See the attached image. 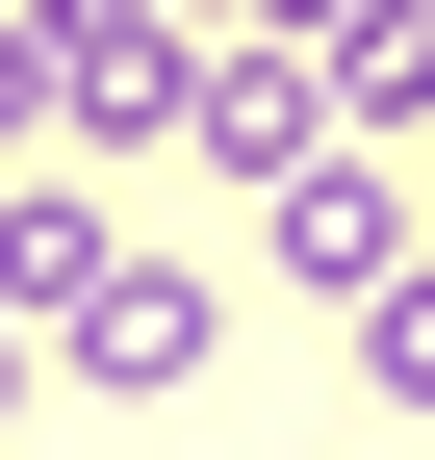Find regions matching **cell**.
I'll return each mask as SVG.
<instances>
[{
    "label": "cell",
    "mask_w": 435,
    "mask_h": 460,
    "mask_svg": "<svg viewBox=\"0 0 435 460\" xmlns=\"http://www.w3.org/2000/svg\"><path fill=\"white\" fill-rule=\"evenodd\" d=\"M180 128L231 154V180H307L359 102H333V51H307V26H205V51H180Z\"/></svg>",
    "instance_id": "obj_1"
},
{
    "label": "cell",
    "mask_w": 435,
    "mask_h": 460,
    "mask_svg": "<svg viewBox=\"0 0 435 460\" xmlns=\"http://www.w3.org/2000/svg\"><path fill=\"white\" fill-rule=\"evenodd\" d=\"M51 358H77L102 410H205V358H231V281H205V256H129L77 332H51Z\"/></svg>",
    "instance_id": "obj_2"
},
{
    "label": "cell",
    "mask_w": 435,
    "mask_h": 460,
    "mask_svg": "<svg viewBox=\"0 0 435 460\" xmlns=\"http://www.w3.org/2000/svg\"><path fill=\"white\" fill-rule=\"evenodd\" d=\"M256 205H282V281H307V307H359V281H410V180H385V128H333L307 180H256Z\"/></svg>",
    "instance_id": "obj_3"
},
{
    "label": "cell",
    "mask_w": 435,
    "mask_h": 460,
    "mask_svg": "<svg viewBox=\"0 0 435 460\" xmlns=\"http://www.w3.org/2000/svg\"><path fill=\"white\" fill-rule=\"evenodd\" d=\"M102 281H129V230H102L77 180H0V332H77Z\"/></svg>",
    "instance_id": "obj_4"
},
{
    "label": "cell",
    "mask_w": 435,
    "mask_h": 460,
    "mask_svg": "<svg viewBox=\"0 0 435 460\" xmlns=\"http://www.w3.org/2000/svg\"><path fill=\"white\" fill-rule=\"evenodd\" d=\"M359 410L435 435V256H410V281H359Z\"/></svg>",
    "instance_id": "obj_5"
},
{
    "label": "cell",
    "mask_w": 435,
    "mask_h": 460,
    "mask_svg": "<svg viewBox=\"0 0 435 460\" xmlns=\"http://www.w3.org/2000/svg\"><path fill=\"white\" fill-rule=\"evenodd\" d=\"M180 26H333V0H180Z\"/></svg>",
    "instance_id": "obj_6"
},
{
    "label": "cell",
    "mask_w": 435,
    "mask_h": 460,
    "mask_svg": "<svg viewBox=\"0 0 435 460\" xmlns=\"http://www.w3.org/2000/svg\"><path fill=\"white\" fill-rule=\"evenodd\" d=\"M26 384H51V332H0V410H26Z\"/></svg>",
    "instance_id": "obj_7"
},
{
    "label": "cell",
    "mask_w": 435,
    "mask_h": 460,
    "mask_svg": "<svg viewBox=\"0 0 435 460\" xmlns=\"http://www.w3.org/2000/svg\"><path fill=\"white\" fill-rule=\"evenodd\" d=\"M359 460H435V435H359Z\"/></svg>",
    "instance_id": "obj_8"
}]
</instances>
